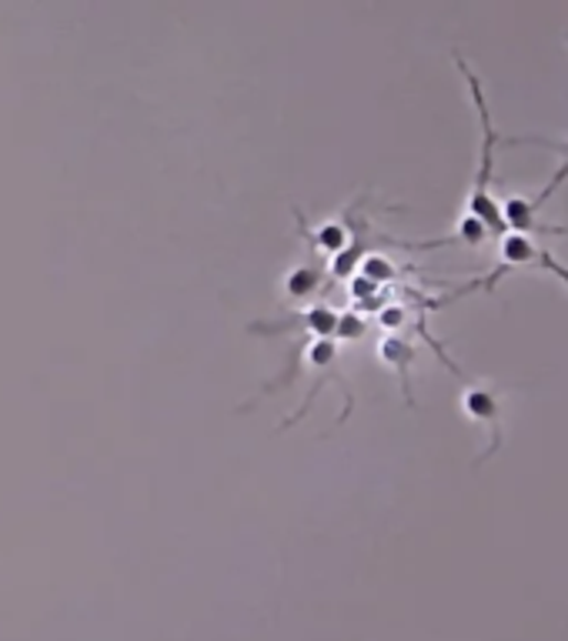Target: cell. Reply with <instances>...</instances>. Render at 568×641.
I'll return each mask as SVG.
<instances>
[{
	"label": "cell",
	"instance_id": "12",
	"mask_svg": "<svg viewBox=\"0 0 568 641\" xmlns=\"http://www.w3.org/2000/svg\"><path fill=\"white\" fill-rule=\"evenodd\" d=\"M365 331H368L365 314H358V311H345V314H341V321H337L334 341H337V344H341V341H358V338H365Z\"/></svg>",
	"mask_w": 568,
	"mask_h": 641
},
{
	"label": "cell",
	"instance_id": "14",
	"mask_svg": "<svg viewBox=\"0 0 568 641\" xmlns=\"http://www.w3.org/2000/svg\"><path fill=\"white\" fill-rule=\"evenodd\" d=\"M502 145H542V148H551V151H558V154H568V141H542V138H508V141H502Z\"/></svg>",
	"mask_w": 568,
	"mask_h": 641
},
{
	"label": "cell",
	"instance_id": "1",
	"mask_svg": "<svg viewBox=\"0 0 568 641\" xmlns=\"http://www.w3.org/2000/svg\"><path fill=\"white\" fill-rule=\"evenodd\" d=\"M454 64L465 74L469 81V90H472V100H475V114H479V127H482V151H479V174H475V184H472V194H469V211L472 217H479L492 237H505L508 234V224H505V214H502V201H495L492 194V171H495V148L502 145L499 135H495V124H492V110L485 104V90H482V81L472 74V67L465 64V57L454 54Z\"/></svg>",
	"mask_w": 568,
	"mask_h": 641
},
{
	"label": "cell",
	"instance_id": "8",
	"mask_svg": "<svg viewBox=\"0 0 568 641\" xmlns=\"http://www.w3.org/2000/svg\"><path fill=\"white\" fill-rule=\"evenodd\" d=\"M535 211H538L535 201H525V197H505V201H502L505 224H508V231H515V234H532V231H538Z\"/></svg>",
	"mask_w": 568,
	"mask_h": 641
},
{
	"label": "cell",
	"instance_id": "2",
	"mask_svg": "<svg viewBox=\"0 0 568 641\" xmlns=\"http://www.w3.org/2000/svg\"><path fill=\"white\" fill-rule=\"evenodd\" d=\"M508 271H548L551 278H558L565 288H568V265H561L551 250H545L532 234H515L508 231L502 241H499V268L482 278V281H472L465 285V291H485V295H495L499 291V281L508 275Z\"/></svg>",
	"mask_w": 568,
	"mask_h": 641
},
{
	"label": "cell",
	"instance_id": "13",
	"mask_svg": "<svg viewBox=\"0 0 568 641\" xmlns=\"http://www.w3.org/2000/svg\"><path fill=\"white\" fill-rule=\"evenodd\" d=\"M349 295H352V301L368 305V301L385 298V288H382V285H375V281H372V278H365V275H355V278L349 281Z\"/></svg>",
	"mask_w": 568,
	"mask_h": 641
},
{
	"label": "cell",
	"instance_id": "4",
	"mask_svg": "<svg viewBox=\"0 0 568 641\" xmlns=\"http://www.w3.org/2000/svg\"><path fill=\"white\" fill-rule=\"evenodd\" d=\"M462 412L475 425L489 428L492 441L485 448V458H492L502 448V398H499V392L489 388V384H469V388L462 392Z\"/></svg>",
	"mask_w": 568,
	"mask_h": 641
},
{
	"label": "cell",
	"instance_id": "9",
	"mask_svg": "<svg viewBox=\"0 0 568 641\" xmlns=\"http://www.w3.org/2000/svg\"><path fill=\"white\" fill-rule=\"evenodd\" d=\"M321 281H324V275H321L314 265L291 268V271H288V278H285V295H288V298H294V301H304V298H311V295H318V291H321Z\"/></svg>",
	"mask_w": 568,
	"mask_h": 641
},
{
	"label": "cell",
	"instance_id": "6",
	"mask_svg": "<svg viewBox=\"0 0 568 641\" xmlns=\"http://www.w3.org/2000/svg\"><path fill=\"white\" fill-rule=\"evenodd\" d=\"M375 357L392 367L401 381V395H405V405L415 408V388H411V364H415V344L408 341V334H385L378 344H375Z\"/></svg>",
	"mask_w": 568,
	"mask_h": 641
},
{
	"label": "cell",
	"instance_id": "10",
	"mask_svg": "<svg viewBox=\"0 0 568 641\" xmlns=\"http://www.w3.org/2000/svg\"><path fill=\"white\" fill-rule=\"evenodd\" d=\"M358 275L372 278V281L382 285V288L401 285V268H398L395 261H388L385 254H378V250H368V254H365V261H362V271H358Z\"/></svg>",
	"mask_w": 568,
	"mask_h": 641
},
{
	"label": "cell",
	"instance_id": "5",
	"mask_svg": "<svg viewBox=\"0 0 568 641\" xmlns=\"http://www.w3.org/2000/svg\"><path fill=\"white\" fill-rule=\"evenodd\" d=\"M341 314L331 311L328 305H314L301 314H291L285 321H255L248 331L251 334H285V331H308L311 338H334Z\"/></svg>",
	"mask_w": 568,
	"mask_h": 641
},
{
	"label": "cell",
	"instance_id": "3",
	"mask_svg": "<svg viewBox=\"0 0 568 641\" xmlns=\"http://www.w3.org/2000/svg\"><path fill=\"white\" fill-rule=\"evenodd\" d=\"M301 351H304V367L314 374V384H311L308 395H304V405H301L294 415H288V418L281 421V428H291L298 418H304V415L311 412L318 392L324 388V381H334V384H337V392H341V402H345V408H341V415H337V425H341V421H345V418L352 415V408H355V395H352L349 381L341 377V367H337V357H341L337 341H334V338H311L308 344H301Z\"/></svg>",
	"mask_w": 568,
	"mask_h": 641
},
{
	"label": "cell",
	"instance_id": "7",
	"mask_svg": "<svg viewBox=\"0 0 568 641\" xmlns=\"http://www.w3.org/2000/svg\"><path fill=\"white\" fill-rule=\"evenodd\" d=\"M294 214H298V224H301V234H304V241H308L314 250L328 254V258H337L341 250H345V247H352L355 234H352L349 221H324L321 227L308 231V221H304V214H301V211H294Z\"/></svg>",
	"mask_w": 568,
	"mask_h": 641
},
{
	"label": "cell",
	"instance_id": "11",
	"mask_svg": "<svg viewBox=\"0 0 568 641\" xmlns=\"http://www.w3.org/2000/svg\"><path fill=\"white\" fill-rule=\"evenodd\" d=\"M454 241H462V244H469V247H479L485 237H492L489 234V227L479 221V217H472V214H462V221H459V227H454V234H451Z\"/></svg>",
	"mask_w": 568,
	"mask_h": 641
}]
</instances>
